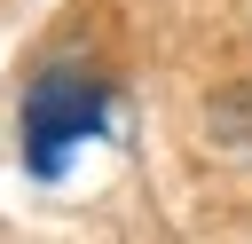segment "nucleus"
Instances as JSON below:
<instances>
[{"instance_id":"f257e3e1","label":"nucleus","mask_w":252,"mask_h":244,"mask_svg":"<svg viewBox=\"0 0 252 244\" xmlns=\"http://www.w3.org/2000/svg\"><path fill=\"white\" fill-rule=\"evenodd\" d=\"M102 118H110L102 87H87V79H39L24 94V157H32V173H63V157L87 134H102Z\"/></svg>"}]
</instances>
